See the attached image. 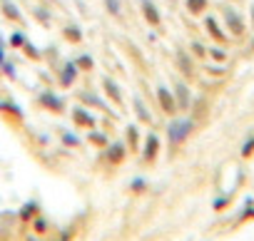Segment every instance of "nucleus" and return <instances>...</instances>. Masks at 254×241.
I'll return each instance as SVG.
<instances>
[{
  "label": "nucleus",
  "mask_w": 254,
  "mask_h": 241,
  "mask_svg": "<svg viewBox=\"0 0 254 241\" xmlns=\"http://www.w3.org/2000/svg\"><path fill=\"white\" fill-rule=\"evenodd\" d=\"M197 130V122L190 117V114H177V117H170L167 122V145L170 149L175 152L177 147H182Z\"/></svg>",
  "instance_id": "obj_1"
},
{
  "label": "nucleus",
  "mask_w": 254,
  "mask_h": 241,
  "mask_svg": "<svg viewBox=\"0 0 254 241\" xmlns=\"http://www.w3.org/2000/svg\"><path fill=\"white\" fill-rule=\"evenodd\" d=\"M219 10H222V25H224V30L229 33V38L242 40V38L247 35V20H244V15H242L234 5H229V3H222Z\"/></svg>",
  "instance_id": "obj_2"
},
{
  "label": "nucleus",
  "mask_w": 254,
  "mask_h": 241,
  "mask_svg": "<svg viewBox=\"0 0 254 241\" xmlns=\"http://www.w3.org/2000/svg\"><path fill=\"white\" fill-rule=\"evenodd\" d=\"M0 119L13 130H23L25 127V109L10 97H0Z\"/></svg>",
  "instance_id": "obj_3"
},
{
  "label": "nucleus",
  "mask_w": 254,
  "mask_h": 241,
  "mask_svg": "<svg viewBox=\"0 0 254 241\" xmlns=\"http://www.w3.org/2000/svg\"><path fill=\"white\" fill-rule=\"evenodd\" d=\"M127 145H125V140H110V145L105 147V149H100V157H97V162H102V164H107V167H122L125 164V159H127Z\"/></svg>",
  "instance_id": "obj_4"
},
{
  "label": "nucleus",
  "mask_w": 254,
  "mask_h": 241,
  "mask_svg": "<svg viewBox=\"0 0 254 241\" xmlns=\"http://www.w3.org/2000/svg\"><path fill=\"white\" fill-rule=\"evenodd\" d=\"M35 104H38L40 109L50 112V114H65V112H67V102H65V97L58 95L55 90H43V92H38Z\"/></svg>",
  "instance_id": "obj_5"
},
{
  "label": "nucleus",
  "mask_w": 254,
  "mask_h": 241,
  "mask_svg": "<svg viewBox=\"0 0 254 241\" xmlns=\"http://www.w3.org/2000/svg\"><path fill=\"white\" fill-rule=\"evenodd\" d=\"M155 99H157V107H160L162 114H167V117H177V114H180V109H177V99H175V92H172L170 85H157V90H155Z\"/></svg>",
  "instance_id": "obj_6"
},
{
  "label": "nucleus",
  "mask_w": 254,
  "mask_h": 241,
  "mask_svg": "<svg viewBox=\"0 0 254 241\" xmlns=\"http://www.w3.org/2000/svg\"><path fill=\"white\" fill-rule=\"evenodd\" d=\"M160 154H162V140H160V135L157 132H147L142 137V149H140L142 162L145 164H155L160 159Z\"/></svg>",
  "instance_id": "obj_7"
},
{
  "label": "nucleus",
  "mask_w": 254,
  "mask_h": 241,
  "mask_svg": "<svg viewBox=\"0 0 254 241\" xmlns=\"http://www.w3.org/2000/svg\"><path fill=\"white\" fill-rule=\"evenodd\" d=\"M70 119H72V125L77 127V130H95L97 127V117L92 114V109L90 107H85V104H75L72 109H70Z\"/></svg>",
  "instance_id": "obj_8"
},
{
  "label": "nucleus",
  "mask_w": 254,
  "mask_h": 241,
  "mask_svg": "<svg viewBox=\"0 0 254 241\" xmlns=\"http://www.w3.org/2000/svg\"><path fill=\"white\" fill-rule=\"evenodd\" d=\"M194 57L190 55V50H182V48H177L175 50V67H177V72L182 75V80H194L197 77V67H194Z\"/></svg>",
  "instance_id": "obj_9"
},
{
  "label": "nucleus",
  "mask_w": 254,
  "mask_h": 241,
  "mask_svg": "<svg viewBox=\"0 0 254 241\" xmlns=\"http://www.w3.org/2000/svg\"><path fill=\"white\" fill-rule=\"evenodd\" d=\"M202 25H204V30H207V35L214 40V45H229V33L224 30V25H222V20L219 18H214V15H204V20H202Z\"/></svg>",
  "instance_id": "obj_10"
},
{
  "label": "nucleus",
  "mask_w": 254,
  "mask_h": 241,
  "mask_svg": "<svg viewBox=\"0 0 254 241\" xmlns=\"http://www.w3.org/2000/svg\"><path fill=\"white\" fill-rule=\"evenodd\" d=\"M172 92H175V99H177V109H180V114H187V112L192 109V102H194V92H192L190 82H187V80H177L175 87H172Z\"/></svg>",
  "instance_id": "obj_11"
},
{
  "label": "nucleus",
  "mask_w": 254,
  "mask_h": 241,
  "mask_svg": "<svg viewBox=\"0 0 254 241\" xmlns=\"http://www.w3.org/2000/svg\"><path fill=\"white\" fill-rule=\"evenodd\" d=\"M77 77H80V70H77L75 60H65V62L58 67L55 82H58L63 90H72V87H75V82H77Z\"/></svg>",
  "instance_id": "obj_12"
},
{
  "label": "nucleus",
  "mask_w": 254,
  "mask_h": 241,
  "mask_svg": "<svg viewBox=\"0 0 254 241\" xmlns=\"http://www.w3.org/2000/svg\"><path fill=\"white\" fill-rule=\"evenodd\" d=\"M140 3V13H142V20L152 28V30H162V13H160V5L155 0H137Z\"/></svg>",
  "instance_id": "obj_13"
},
{
  "label": "nucleus",
  "mask_w": 254,
  "mask_h": 241,
  "mask_svg": "<svg viewBox=\"0 0 254 241\" xmlns=\"http://www.w3.org/2000/svg\"><path fill=\"white\" fill-rule=\"evenodd\" d=\"M0 15L13 25H20V28L25 25V13L20 10L18 3H13V0H0Z\"/></svg>",
  "instance_id": "obj_14"
},
{
  "label": "nucleus",
  "mask_w": 254,
  "mask_h": 241,
  "mask_svg": "<svg viewBox=\"0 0 254 241\" xmlns=\"http://www.w3.org/2000/svg\"><path fill=\"white\" fill-rule=\"evenodd\" d=\"M60 38H63L67 45H82V43H85V33H82L80 23H72V20H67V23L60 28Z\"/></svg>",
  "instance_id": "obj_15"
},
{
  "label": "nucleus",
  "mask_w": 254,
  "mask_h": 241,
  "mask_svg": "<svg viewBox=\"0 0 254 241\" xmlns=\"http://www.w3.org/2000/svg\"><path fill=\"white\" fill-rule=\"evenodd\" d=\"M100 87L105 90L107 99H110V102H112L115 107H122V87H120V82H117L115 77L105 75V77L100 80Z\"/></svg>",
  "instance_id": "obj_16"
},
{
  "label": "nucleus",
  "mask_w": 254,
  "mask_h": 241,
  "mask_svg": "<svg viewBox=\"0 0 254 241\" xmlns=\"http://www.w3.org/2000/svg\"><path fill=\"white\" fill-rule=\"evenodd\" d=\"M125 145H127V152H130V154H140V149H142V135H140V127L137 125H127L125 127Z\"/></svg>",
  "instance_id": "obj_17"
},
{
  "label": "nucleus",
  "mask_w": 254,
  "mask_h": 241,
  "mask_svg": "<svg viewBox=\"0 0 254 241\" xmlns=\"http://www.w3.org/2000/svg\"><path fill=\"white\" fill-rule=\"evenodd\" d=\"M38 214H43V206H40V201L38 199H28L20 209H18V214H15V219L20 221V224H30Z\"/></svg>",
  "instance_id": "obj_18"
},
{
  "label": "nucleus",
  "mask_w": 254,
  "mask_h": 241,
  "mask_svg": "<svg viewBox=\"0 0 254 241\" xmlns=\"http://www.w3.org/2000/svg\"><path fill=\"white\" fill-rule=\"evenodd\" d=\"M132 112H135V117L140 119V125H155V117H152V112H150V107H147V102L140 97V95H135L132 97Z\"/></svg>",
  "instance_id": "obj_19"
},
{
  "label": "nucleus",
  "mask_w": 254,
  "mask_h": 241,
  "mask_svg": "<svg viewBox=\"0 0 254 241\" xmlns=\"http://www.w3.org/2000/svg\"><path fill=\"white\" fill-rule=\"evenodd\" d=\"M30 15H33L35 23L43 25V28H53V23H55V15H53V10L48 8V3H35V5L30 8Z\"/></svg>",
  "instance_id": "obj_20"
},
{
  "label": "nucleus",
  "mask_w": 254,
  "mask_h": 241,
  "mask_svg": "<svg viewBox=\"0 0 254 241\" xmlns=\"http://www.w3.org/2000/svg\"><path fill=\"white\" fill-rule=\"evenodd\" d=\"M77 102H80V104H85V107H90V109L110 112V109L105 107V99H102L97 92H92V90H80V92H77Z\"/></svg>",
  "instance_id": "obj_21"
},
{
  "label": "nucleus",
  "mask_w": 254,
  "mask_h": 241,
  "mask_svg": "<svg viewBox=\"0 0 254 241\" xmlns=\"http://www.w3.org/2000/svg\"><path fill=\"white\" fill-rule=\"evenodd\" d=\"M85 142L90 145V147H95V149H105L107 145H110V135L105 132V130H90L87 132V137H85Z\"/></svg>",
  "instance_id": "obj_22"
},
{
  "label": "nucleus",
  "mask_w": 254,
  "mask_h": 241,
  "mask_svg": "<svg viewBox=\"0 0 254 241\" xmlns=\"http://www.w3.org/2000/svg\"><path fill=\"white\" fill-rule=\"evenodd\" d=\"M207 60L214 62V65H227L229 62V52H227L224 45H212V48H207Z\"/></svg>",
  "instance_id": "obj_23"
},
{
  "label": "nucleus",
  "mask_w": 254,
  "mask_h": 241,
  "mask_svg": "<svg viewBox=\"0 0 254 241\" xmlns=\"http://www.w3.org/2000/svg\"><path fill=\"white\" fill-rule=\"evenodd\" d=\"M60 145L67 147V149H80L82 140H80V135L72 132V130H60Z\"/></svg>",
  "instance_id": "obj_24"
},
{
  "label": "nucleus",
  "mask_w": 254,
  "mask_h": 241,
  "mask_svg": "<svg viewBox=\"0 0 254 241\" xmlns=\"http://www.w3.org/2000/svg\"><path fill=\"white\" fill-rule=\"evenodd\" d=\"M207 8H209V0H185V10L194 18L207 15Z\"/></svg>",
  "instance_id": "obj_25"
},
{
  "label": "nucleus",
  "mask_w": 254,
  "mask_h": 241,
  "mask_svg": "<svg viewBox=\"0 0 254 241\" xmlns=\"http://www.w3.org/2000/svg\"><path fill=\"white\" fill-rule=\"evenodd\" d=\"M102 8L110 18L122 20V10H125V0H102Z\"/></svg>",
  "instance_id": "obj_26"
},
{
  "label": "nucleus",
  "mask_w": 254,
  "mask_h": 241,
  "mask_svg": "<svg viewBox=\"0 0 254 241\" xmlns=\"http://www.w3.org/2000/svg\"><path fill=\"white\" fill-rule=\"evenodd\" d=\"M30 226H33V234L43 239V236H48V231H50V219L43 216V214H38V216L30 221Z\"/></svg>",
  "instance_id": "obj_27"
},
{
  "label": "nucleus",
  "mask_w": 254,
  "mask_h": 241,
  "mask_svg": "<svg viewBox=\"0 0 254 241\" xmlns=\"http://www.w3.org/2000/svg\"><path fill=\"white\" fill-rule=\"evenodd\" d=\"M72 60H75V65H77L80 72H92V70H95V57H92L90 52H80V55L72 57Z\"/></svg>",
  "instance_id": "obj_28"
},
{
  "label": "nucleus",
  "mask_w": 254,
  "mask_h": 241,
  "mask_svg": "<svg viewBox=\"0 0 254 241\" xmlns=\"http://www.w3.org/2000/svg\"><path fill=\"white\" fill-rule=\"evenodd\" d=\"M20 52H23L28 60H33V62H43V50H40L33 40H28V43L23 45V50H20Z\"/></svg>",
  "instance_id": "obj_29"
},
{
  "label": "nucleus",
  "mask_w": 254,
  "mask_h": 241,
  "mask_svg": "<svg viewBox=\"0 0 254 241\" xmlns=\"http://www.w3.org/2000/svg\"><path fill=\"white\" fill-rule=\"evenodd\" d=\"M28 40H30V38L25 35V30H13L10 38H8V45H10L13 50H23V45H25Z\"/></svg>",
  "instance_id": "obj_30"
},
{
  "label": "nucleus",
  "mask_w": 254,
  "mask_h": 241,
  "mask_svg": "<svg viewBox=\"0 0 254 241\" xmlns=\"http://www.w3.org/2000/svg\"><path fill=\"white\" fill-rule=\"evenodd\" d=\"M190 55H192L194 60L204 62V60H207V45L199 43V40H190Z\"/></svg>",
  "instance_id": "obj_31"
},
{
  "label": "nucleus",
  "mask_w": 254,
  "mask_h": 241,
  "mask_svg": "<svg viewBox=\"0 0 254 241\" xmlns=\"http://www.w3.org/2000/svg\"><path fill=\"white\" fill-rule=\"evenodd\" d=\"M0 77H8V80H18V65H15V60H5L3 62V67H0Z\"/></svg>",
  "instance_id": "obj_32"
},
{
  "label": "nucleus",
  "mask_w": 254,
  "mask_h": 241,
  "mask_svg": "<svg viewBox=\"0 0 254 241\" xmlns=\"http://www.w3.org/2000/svg\"><path fill=\"white\" fill-rule=\"evenodd\" d=\"M150 189V182L145 179V177H135L132 182H130V192L132 194H145Z\"/></svg>",
  "instance_id": "obj_33"
},
{
  "label": "nucleus",
  "mask_w": 254,
  "mask_h": 241,
  "mask_svg": "<svg viewBox=\"0 0 254 241\" xmlns=\"http://www.w3.org/2000/svg\"><path fill=\"white\" fill-rule=\"evenodd\" d=\"M239 157H242V159H252V157H254V135L244 140V145L239 147Z\"/></svg>",
  "instance_id": "obj_34"
},
{
  "label": "nucleus",
  "mask_w": 254,
  "mask_h": 241,
  "mask_svg": "<svg viewBox=\"0 0 254 241\" xmlns=\"http://www.w3.org/2000/svg\"><path fill=\"white\" fill-rule=\"evenodd\" d=\"M229 204H232V196H217V199L212 201V209H214V211H224Z\"/></svg>",
  "instance_id": "obj_35"
},
{
  "label": "nucleus",
  "mask_w": 254,
  "mask_h": 241,
  "mask_svg": "<svg viewBox=\"0 0 254 241\" xmlns=\"http://www.w3.org/2000/svg\"><path fill=\"white\" fill-rule=\"evenodd\" d=\"M72 239H75V226H65V229H60L58 241H72Z\"/></svg>",
  "instance_id": "obj_36"
},
{
  "label": "nucleus",
  "mask_w": 254,
  "mask_h": 241,
  "mask_svg": "<svg viewBox=\"0 0 254 241\" xmlns=\"http://www.w3.org/2000/svg\"><path fill=\"white\" fill-rule=\"evenodd\" d=\"M8 60V55H5V48L3 45H0V67H3V62Z\"/></svg>",
  "instance_id": "obj_37"
},
{
  "label": "nucleus",
  "mask_w": 254,
  "mask_h": 241,
  "mask_svg": "<svg viewBox=\"0 0 254 241\" xmlns=\"http://www.w3.org/2000/svg\"><path fill=\"white\" fill-rule=\"evenodd\" d=\"M249 25L254 28V3H252V8H249Z\"/></svg>",
  "instance_id": "obj_38"
},
{
  "label": "nucleus",
  "mask_w": 254,
  "mask_h": 241,
  "mask_svg": "<svg viewBox=\"0 0 254 241\" xmlns=\"http://www.w3.org/2000/svg\"><path fill=\"white\" fill-rule=\"evenodd\" d=\"M40 3H48V5H60V0H40Z\"/></svg>",
  "instance_id": "obj_39"
},
{
  "label": "nucleus",
  "mask_w": 254,
  "mask_h": 241,
  "mask_svg": "<svg viewBox=\"0 0 254 241\" xmlns=\"http://www.w3.org/2000/svg\"><path fill=\"white\" fill-rule=\"evenodd\" d=\"M249 52H254V38L249 40Z\"/></svg>",
  "instance_id": "obj_40"
},
{
  "label": "nucleus",
  "mask_w": 254,
  "mask_h": 241,
  "mask_svg": "<svg viewBox=\"0 0 254 241\" xmlns=\"http://www.w3.org/2000/svg\"><path fill=\"white\" fill-rule=\"evenodd\" d=\"M167 3H175V0H167Z\"/></svg>",
  "instance_id": "obj_41"
}]
</instances>
